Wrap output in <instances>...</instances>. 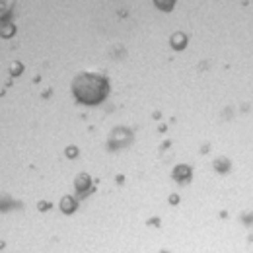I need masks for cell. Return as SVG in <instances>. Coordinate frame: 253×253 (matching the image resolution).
<instances>
[{"mask_svg": "<svg viewBox=\"0 0 253 253\" xmlns=\"http://www.w3.org/2000/svg\"><path fill=\"white\" fill-rule=\"evenodd\" d=\"M72 94L84 105H97L109 94V82L99 74H80L72 82Z\"/></svg>", "mask_w": 253, "mask_h": 253, "instance_id": "cell-1", "label": "cell"}, {"mask_svg": "<svg viewBox=\"0 0 253 253\" xmlns=\"http://www.w3.org/2000/svg\"><path fill=\"white\" fill-rule=\"evenodd\" d=\"M189 175H191V169L187 168V166H179V168L173 171V177L179 179V181H185Z\"/></svg>", "mask_w": 253, "mask_h": 253, "instance_id": "cell-4", "label": "cell"}, {"mask_svg": "<svg viewBox=\"0 0 253 253\" xmlns=\"http://www.w3.org/2000/svg\"><path fill=\"white\" fill-rule=\"evenodd\" d=\"M63 211L64 212H72L74 209H76V203H74V199H70V197H66V199H63Z\"/></svg>", "mask_w": 253, "mask_h": 253, "instance_id": "cell-6", "label": "cell"}, {"mask_svg": "<svg viewBox=\"0 0 253 253\" xmlns=\"http://www.w3.org/2000/svg\"><path fill=\"white\" fill-rule=\"evenodd\" d=\"M185 43H187V37H185L183 33H175V35L171 37V45H173L175 49H183Z\"/></svg>", "mask_w": 253, "mask_h": 253, "instance_id": "cell-5", "label": "cell"}, {"mask_svg": "<svg viewBox=\"0 0 253 253\" xmlns=\"http://www.w3.org/2000/svg\"><path fill=\"white\" fill-rule=\"evenodd\" d=\"M88 187H90V177L86 173H80L76 179V189L82 193V191H88Z\"/></svg>", "mask_w": 253, "mask_h": 253, "instance_id": "cell-3", "label": "cell"}, {"mask_svg": "<svg viewBox=\"0 0 253 253\" xmlns=\"http://www.w3.org/2000/svg\"><path fill=\"white\" fill-rule=\"evenodd\" d=\"M130 140H132L130 130H126V128H123V126L115 128V130L111 132V138H109V142H111L113 148H123V146H126V144H130Z\"/></svg>", "mask_w": 253, "mask_h": 253, "instance_id": "cell-2", "label": "cell"}]
</instances>
